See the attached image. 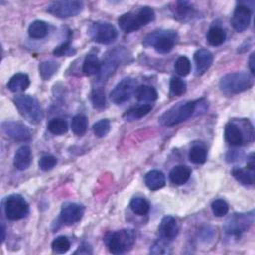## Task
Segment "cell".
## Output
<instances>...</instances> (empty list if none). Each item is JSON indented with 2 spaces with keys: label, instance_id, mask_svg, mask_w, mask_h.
<instances>
[{
  "label": "cell",
  "instance_id": "cell-1",
  "mask_svg": "<svg viewBox=\"0 0 255 255\" xmlns=\"http://www.w3.org/2000/svg\"><path fill=\"white\" fill-rule=\"evenodd\" d=\"M197 101H187L175 104L158 119L159 123L165 127H172L189 119L195 112Z\"/></svg>",
  "mask_w": 255,
  "mask_h": 255
},
{
  "label": "cell",
  "instance_id": "cell-2",
  "mask_svg": "<svg viewBox=\"0 0 255 255\" xmlns=\"http://www.w3.org/2000/svg\"><path fill=\"white\" fill-rule=\"evenodd\" d=\"M253 84L252 77L245 72H234L223 76L219 82L220 91L232 96L249 89Z\"/></svg>",
  "mask_w": 255,
  "mask_h": 255
},
{
  "label": "cell",
  "instance_id": "cell-3",
  "mask_svg": "<svg viewBox=\"0 0 255 255\" xmlns=\"http://www.w3.org/2000/svg\"><path fill=\"white\" fill-rule=\"evenodd\" d=\"M13 101L21 116L28 122L38 124L42 121L44 112L36 98L29 95H18Z\"/></svg>",
  "mask_w": 255,
  "mask_h": 255
},
{
  "label": "cell",
  "instance_id": "cell-4",
  "mask_svg": "<svg viewBox=\"0 0 255 255\" xmlns=\"http://www.w3.org/2000/svg\"><path fill=\"white\" fill-rule=\"evenodd\" d=\"M177 41V34L172 30H157L147 35L142 44L145 47H153L160 54H166L172 50Z\"/></svg>",
  "mask_w": 255,
  "mask_h": 255
},
{
  "label": "cell",
  "instance_id": "cell-5",
  "mask_svg": "<svg viewBox=\"0 0 255 255\" xmlns=\"http://www.w3.org/2000/svg\"><path fill=\"white\" fill-rule=\"evenodd\" d=\"M135 242V234L130 229H121L112 232L106 239L111 253L122 254L128 251Z\"/></svg>",
  "mask_w": 255,
  "mask_h": 255
},
{
  "label": "cell",
  "instance_id": "cell-6",
  "mask_svg": "<svg viewBox=\"0 0 255 255\" xmlns=\"http://www.w3.org/2000/svg\"><path fill=\"white\" fill-rule=\"evenodd\" d=\"M84 9V3L78 0L54 1L47 7V11L58 18H70L80 14Z\"/></svg>",
  "mask_w": 255,
  "mask_h": 255
},
{
  "label": "cell",
  "instance_id": "cell-7",
  "mask_svg": "<svg viewBox=\"0 0 255 255\" xmlns=\"http://www.w3.org/2000/svg\"><path fill=\"white\" fill-rule=\"evenodd\" d=\"M253 221V211L249 213H234L226 220L224 231L230 236H239L251 226Z\"/></svg>",
  "mask_w": 255,
  "mask_h": 255
},
{
  "label": "cell",
  "instance_id": "cell-8",
  "mask_svg": "<svg viewBox=\"0 0 255 255\" xmlns=\"http://www.w3.org/2000/svg\"><path fill=\"white\" fill-rule=\"evenodd\" d=\"M4 211L9 220H19L28 214L29 205L20 194H12L5 200Z\"/></svg>",
  "mask_w": 255,
  "mask_h": 255
},
{
  "label": "cell",
  "instance_id": "cell-9",
  "mask_svg": "<svg viewBox=\"0 0 255 255\" xmlns=\"http://www.w3.org/2000/svg\"><path fill=\"white\" fill-rule=\"evenodd\" d=\"M89 34L93 41L100 44H111L118 36L116 28L108 22H95L89 28Z\"/></svg>",
  "mask_w": 255,
  "mask_h": 255
},
{
  "label": "cell",
  "instance_id": "cell-10",
  "mask_svg": "<svg viewBox=\"0 0 255 255\" xmlns=\"http://www.w3.org/2000/svg\"><path fill=\"white\" fill-rule=\"evenodd\" d=\"M137 83L132 78H125L114 88L110 94V99L113 103L120 105L128 101L135 93Z\"/></svg>",
  "mask_w": 255,
  "mask_h": 255
},
{
  "label": "cell",
  "instance_id": "cell-11",
  "mask_svg": "<svg viewBox=\"0 0 255 255\" xmlns=\"http://www.w3.org/2000/svg\"><path fill=\"white\" fill-rule=\"evenodd\" d=\"M2 130L3 132L18 141H26L29 140L32 136V132L30 130V128L18 122H14V121H6L3 122L1 125Z\"/></svg>",
  "mask_w": 255,
  "mask_h": 255
},
{
  "label": "cell",
  "instance_id": "cell-12",
  "mask_svg": "<svg viewBox=\"0 0 255 255\" xmlns=\"http://www.w3.org/2000/svg\"><path fill=\"white\" fill-rule=\"evenodd\" d=\"M123 51L124 50L122 49L114 50L113 52H111L110 55H108L105 61L101 64V70L98 74L99 82L106 81V79H108L115 72V70L118 68V66L121 63V59L124 56Z\"/></svg>",
  "mask_w": 255,
  "mask_h": 255
},
{
  "label": "cell",
  "instance_id": "cell-13",
  "mask_svg": "<svg viewBox=\"0 0 255 255\" xmlns=\"http://www.w3.org/2000/svg\"><path fill=\"white\" fill-rule=\"evenodd\" d=\"M85 208L74 202H67L63 204L60 212V220L66 225H72L80 221L84 215Z\"/></svg>",
  "mask_w": 255,
  "mask_h": 255
},
{
  "label": "cell",
  "instance_id": "cell-14",
  "mask_svg": "<svg viewBox=\"0 0 255 255\" xmlns=\"http://www.w3.org/2000/svg\"><path fill=\"white\" fill-rule=\"evenodd\" d=\"M251 15H252V12L248 6L239 4V6L235 8L233 16L231 18L232 27L237 32L245 31L250 24Z\"/></svg>",
  "mask_w": 255,
  "mask_h": 255
},
{
  "label": "cell",
  "instance_id": "cell-15",
  "mask_svg": "<svg viewBox=\"0 0 255 255\" xmlns=\"http://www.w3.org/2000/svg\"><path fill=\"white\" fill-rule=\"evenodd\" d=\"M249 162L247 163L246 168H233L232 175L233 177L243 185H252L254 183V161L253 154L250 155Z\"/></svg>",
  "mask_w": 255,
  "mask_h": 255
},
{
  "label": "cell",
  "instance_id": "cell-16",
  "mask_svg": "<svg viewBox=\"0 0 255 255\" xmlns=\"http://www.w3.org/2000/svg\"><path fill=\"white\" fill-rule=\"evenodd\" d=\"M194 62H195V73L196 75L204 74L211 66L213 61V56L210 51L206 49H199L194 53Z\"/></svg>",
  "mask_w": 255,
  "mask_h": 255
},
{
  "label": "cell",
  "instance_id": "cell-17",
  "mask_svg": "<svg viewBox=\"0 0 255 255\" xmlns=\"http://www.w3.org/2000/svg\"><path fill=\"white\" fill-rule=\"evenodd\" d=\"M160 236L165 240H172L178 234V225L174 217L167 215L164 216L159 224L158 228Z\"/></svg>",
  "mask_w": 255,
  "mask_h": 255
},
{
  "label": "cell",
  "instance_id": "cell-18",
  "mask_svg": "<svg viewBox=\"0 0 255 255\" xmlns=\"http://www.w3.org/2000/svg\"><path fill=\"white\" fill-rule=\"evenodd\" d=\"M120 28L125 33H131L134 31H137L141 28V25L139 23V20L137 18L136 14L133 13H125L122 16H120L118 20Z\"/></svg>",
  "mask_w": 255,
  "mask_h": 255
},
{
  "label": "cell",
  "instance_id": "cell-19",
  "mask_svg": "<svg viewBox=\"0 0 255 255\" xmlns=\"http://www.w3.org/2000/svg\"><path fill=\"white\" fill-rule=\"evenodd\" d=\"M32 161V152L29 146L23 145L15 153L14 165L18 170L27 169Z\"/></svg>",
  "mask_w": 255,
  "mask_h": 255
},
{
  "label": "cell",
  "instance_id": "cell-20",
  "mask_svg": "<svg viewBox=\"0 0 255 255\" xmlns=\"http://www.w3.org/2000/svg\"><path fill=\"white\" fill-rule=\"evenodd\" d=\"M224 136L226 141L232 145H241L244 142V136L241 129L233 123H229L225 126Z\"/></svg>",
  "mask_w": 255,
  "mask_h": 255
},
{
  "label": "cell",
  "instance_id": "cell-21",
  "mask_svg": "<svg viewBox=\"0 0 255 255\" xmlns=\"http://www.w3.org/2000/svg\"><path fill=\"white\" fill-rule=\"evenodd\" d=\"M191 174V170L186 165H176L174 166L170 173H169V179L171 183L175 185H182L187 182Z\"/></svg>",
  "mask_w": 255,
  "mask_h": 255
},
{
  "label": "cell",
  "instance_id": "cell-22",
  "mask_svg": "<svg viewBox=\"0 0 255 255\" xmlns=\"http://www.w3.org/2000/svg\"><path fill=\"white\" fill-rule=\"evenodd\" d=\"M144 182L150 190H158L165 185V176L159 170H150L145 174Z\"/></svg>",
  "mask_w": 255,
  "mask_h": 255
},
{
  "label": "cell",
  "instance_id": "cell-23",
  "mask_svg": "<svg viewBox=\"0 0 255 255\" xmlns=\"http://www.w3.org/2000/svg\"><path fill=\"white\" fill-rule=\"evenodd\" d=\"M30 86V79L26 74L17 73L8 82L7 88L14 93L23 92Z\"/></svg>",
  "mask_w": 255,
  "mask_h": 255
},
{
  "label": "cell",
  "instance_id": "cell-24",
  "mask_svg": "<svg viewBox=\"0 0 255 255\" xmlns=\"http://www.w3.org/2000/svg\"><path fill=\"white\" fill-rule=\"evenodd\" d=\"M152 109V106L150 104L144 103V104H140L134 107H131L130 109H128L125 114H124V119L126 121L131 122V121H135L138 120L142 117H144L145 115H147Z\"/></svg>",
  "mask_w": 255,
  "mask_h": 255
},
{
  "label": "cell",
  "instance_id": "cell-25",
  "mask_svg": "<svg viewBox=\"0 0 255 255\" xmlns=\"http://www.w3.org/2000/svg\"><path fill=\"white\" fill-rule=\"evenodd\" d=\"M134 96L137 101L142 103H148V102H153L157 99V92L151 86L141 85L136 88Z\"/></svg>",
  "mask_w": 255,
  "mask_h": 255
},
{
  "label": "cell",
  "instance_id": "cell-26",
  "mask_svg": "<svg viewBox=\"0 0 255 255\" xmlns=\"http://www.w3.org/2000/svg\"><path fill=\"white\" fill-rule=\"evenodd\" d=\"M101 70V62L99 58L94 55L90 54L88 55L83 63V73L86 76H93L98 75Z\"/></svg>",
  "mask_w": 255,
  "mask_h": 255
},
{
  "label": "cell",
  "instance_id": "cell-27",
  "mask_svg": "<svg viewBox=\"0 0 255 255\" xmlns=\"http://www.w3.org/2000/svg\"><path fill=\"white\" fill-rule=\"evenodd\" d=\"M206 38H207V42L211 46H219L224 43L226 39V33L221 27L213 26L208 30Z\"/></svg>",
  "mask_w": 255,
  "mask_h": 255
},
{
  "label": "cell",
  "instance_id": "cell-28",
  "mask_svg": "<svg viewBox=\"0 0 255 255\" xmlns=\"http://www.w3.org/2000/svg\"><path fill=\"white\" fill-rule=\"evenodd\" d=\"M48 33V26L44 21L36 20L28 28V34L33 39H42Z\"/></svg>",
  "mask_w": 255,
  "mask_h": 255
},
{
  "label": "cell",
  "instance_id": "cell-29",
  "mask_svg": "<svg viewBox=\"0 0 255 255\" xmlns=\"http://www.w3.org/2000/svg\"><path fill=\"white\" fill-rule=\"evenodd\" d=\"M71 128L76 135H83L88 128V119L84 115H77L72 119Z\"/></svg>",
  "mask_w": 255,
  "mask_h": 255
},
{
  "label": "cell",
  "instance_id": "cell-30",
  "mask_svg": "<svg viewBox=\"0 0 255 255\" xmlns=\"http://www.w3.org/2000/svg\"><path fill=\"white\" fill-rule=\"evenodd\" d=\"M48 130L56 135L64 134L68 130L67 122L60 118H54L48 123Z\"/></svg>",
  "mask_w": 255,
  "mask_h": 255
},
{
  "label": "cell",
  "instance_id": "cell-31",
  "mask_svg": "<svg viewBox=\"0 0 255 255\" xmlns=\"http://www.w3.org/2000/svg\"><path fill=\"white\" fill-rule=\"evenodd\" d=\"M189 160L194 164H202L206 160L207 151L201 145H194L189 150Z\"/></svg>",
  "mask_w": 255,
  "mask_h": 255
},
{
  "label": "cell",
  "instance_id": "cell-32",
  "mask_svg": "<svg viewBox=\"0 0 255 255\" xmlns=\"http://www.w3.org/2000/svg\"><path fill=\"white\" fill-rule=\"evenodd\" d=\"M59 69V64L54 61L42 62L39 66V72L43 80H49Z\"/></svg>",
  "mask_w": 255,
  "mask_h": 255
},
{
  "label": "cell",
  "instance_id": "cell-33",
  "mask_svg": "<svg viewBox=\"0 0 255 255\" xmlns=\"http://www.w3.org/2000/svg\"><path fill=\"white\" fill-rule=\"evenodd\" d=\"M130 209L137 215H145L149 211V203L142 197H134L130 201Z\"/></svg>",
  "mask_w": 255,
  "mask_h": 255
},
{
  "label": "cell",
  "instance_id": "cell-34",
  "mask_svg": "<svg viewBox=\"0 0 255 255\" xmlns=\"http://www.w3.org/2000/svg\"><path fill=\"white\" fill-rule=\"evenodd\" d=\"M174 69L179 76H187L191 70V64L189 59L185 56L178 57L174 63Z\"/></svg>",
  "mask_w": 255,
  "mask_h": 255
},
{
  "label": "cell",
  "instance_id": "cell-35",
  "mask_svg": "<svg viewBox=\"0 0 255 255\" xmlns=\"http://www.w3.org/2000/svg\"><path fill=\"white\" fill-rule=\"evenodd\" d=\"M71 247L70 240L66 236H58L52 242V249L54 252L62 254L66 253Z\"/></svg>",
  "mask_w": 255,
  "mask_h": 255
},
{
  "label": "cell",
  "instance_id": "cell-36",
  "mask_svg": "<svg viewBox=\"0 0 255 255\" xmlns=\"http://www.w3.org/2000/svg\"><path fill=\"white\" fill-rule=\"evenodd\" d=\"M170 93L173 96H181L186 91V83L177 77H172L169 83Z\"/></svg>",
  "mask_w": 255,
  "mask_h": 255
},
{
  "label": "cell",
  "instance_id": "cell-37",
  "mask_svg": "<svg viewBox=\"0 0 255 255\" xmlns=\"http://www.w3.org/2000/svg\"><path fill=\"white\" fill-rule=\"evenodd\" d=\"M110 129H111V124H110V121L107 119H102L93 126V131L95 135L98 137L106 136L109 133Z\"/></svg>",
  "mask_w": 255,
  "mask_h": 255
},
{
  "label": "cell",
  "instance_id": "cell-38",
  "mask_svg": "<svg viewBox=\"0 0 255 255\" xmlns=\"http://www.w3.org/2000/svg\"><path fill=\"white\" fill-rule=\"evenodd\" d=\"M137 18L139 20V23L142 26H145L147 25L149 22L153 21L154 20V17H155V14H154V11L152 8L148 7V6H144V7H141L140 10L137 12Z\"/></svg>",
  "mask_w": 255,
  "mask_h": 255
},
{
  "label": "cell",
  "instance_id": "cell-39",
  "mask_svg": "<svg viewBox=\"0 0 255 255\" xmlns=\"http://www.w3.org/2000/svg\"><path fill=\"white\" fill-rule=\"evenodd\" d=\"M92 103L95 108H103L106 105V96L103 88H94L92 92Z\"/></svg>",
  "mask_w": 255,
  "mask_h": 255
},
{
  "label": "cell",
  "instance_id": "cell-40",
  "mask_svg": "<svg viewBox=\"0 0 255 255\" xmlns=\"http://www.w3.org/2000/svg\"><path fill=\"white\" fill-rule=\"evenodd\" d=\"M211 209L215 216L221 217L227 214L228 212V204L223 199H215L211 203Z\"/></svg>",
  "mask_w": 255,
  "mask_h": 255
},
{
  "label": "cell",
  "instance_id": "cell-41",
  "mask_svg": "<svg viewBox=\"0 0 255 255\" xmlns=\"http://www.w3.org/2000/svg\"><path fill=\"white\" fill-rule=\"evenodd\" d=\"M56 164L57 159L53 155H44L39 160V167L44 171L51 170Z\"/></svg>",
  "mask_w": 255,
  "mask_h": 255
},
{
  "label": "cell",
  "instance_id": "cell-42",
  "mask_svg": "<svg viewBox=\"0 0 255 255\" xmlns=\"http://www.w3.org/2000/svg\"><path fill=\"white\" fill-rule=\"evenodd\" d=\"M191 11V7L189 5L188 2H177L176 3V8H175V12H176V17H180L181 19L187 17L186 15H188Z\"/></svg>",
  "mask_w": 255,
  "mask_h": 255
},
{
  "label": "cell",
  "instance_id": "cell-43",
  "mask_svg": "<svg viewBox=\"0 0 255 255\" xmlns=\"http://www.w3.org/2000/svg\"><path fill=\"white\" fill-rule=\"evenodd\" d=\"M71 51H72V49H71L69 42H66V43H63L60 46L56 47L55 50L53 51V54L57 57H61V56L69 55L71 53Z\"/></svg>",
  "mask_w": 255,
  "mask_h": 255
},
{
  "label": "cell",
  "instance_id": "cell-44",
  "mask_svg": "<svg viewBox=\"0 0 255 255\" xmlns=\"http://www.w3.org/2000/svg\"><path fill=\"white\" fill-rule=\"evenodd\" d=\"M150 252L153 254H164V253H167L168 250L162 241H158L151 247Z\"/></svg>",
  "mask_w": 255,
  "mask_h": 255
},
{
  "label": "cell",
  "instance_id": "cell-45",
  "mask_svg": "<svg viewBox=\"0 0 255 255\" xmlns=\"http://www.w3.org/2000/svg\"><path fill=\"white\" fill-rule=\"evenodd\" d=\"M249 68H250V71H251L252 75H254V73H255V70H254V53H252L250 55V58H249Z\"/></svg>",
  "mask_w": 255,
  "mask_h": 255
},
{
  "label": "cell",
  "instance_id": "cell-46",
  "mask_svg": "<svg viewBox=\"0 0 255 255\" xmlns=\"http://www.w3.org/2000/svg\"><path fill=\"white\" fill-rule=\"evenodd\" d=\"M1 234H2V236H1V241L3 242L4 239H5V226H4V224L1 225Z\"/></svg>",
  "mask_w": 255,
  "mask_h": 255
}]
</instances>
